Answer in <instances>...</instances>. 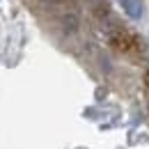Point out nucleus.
Segmentation results:
<instances>
[{"label":"nucleus","mask_w":149,"mask_h":149,"mask_svg":"<svg viewBox=\"0 0 149 149\" xmlns=\"http://www.w3.org/2000/svg\"><path fill=\"white\" fill-rule=\"evenodd\" d=\"M122 7H124V12L131 19H140L142 16V0H122Z\"/></svg>","instance_id":"1"},{"label":"nucleus","mask_w":149,"mask_h":149,"mask_svg":"<svg viewBox=\"0 0 149 149\" xmlns=\"http://www.w3.org/2000/svg\"><path fill=\"white\" fill-rule=\"evenodd\" d=\"M62 30H64V35H74L78 30V16L76 14H67L62 19Z\"/></svg>","instance_id":"2"},{"label":"nucleus","mask_w":149,"mask_h":149,"mask_svg":"<svg viewBox=\"0 0 149 149\" xmlns=\"http://www.w3.org/2000/svg\"><path fill=\"white\" fill-rule=\"evenodd\" d=\"M90 5H92L96 12H103V14H108V9H106V7H108V5H106V0H90Z\"/></svg>","instance_id":"3"}]
</instances>
